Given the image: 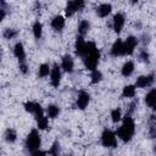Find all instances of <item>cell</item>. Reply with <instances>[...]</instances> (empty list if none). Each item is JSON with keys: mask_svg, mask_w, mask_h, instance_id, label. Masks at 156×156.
<instances>
[{"mask_svg": "<svg viewBox=\"0 0 156 156\" xmlns=\"http://www.w3.org/2000/svg\"><path fill=\"white\" fill-rule=\"evenodd\" d=\"M50 72H51V71H50L49 65H46V63L40 65V67H39V76H40V77H46Z\"/></svg>", "mask_w": 156, "mask_h": 156, "instance_id": "27", "label": "cell"}, {"mask_svg": "<svg viewBox=\"0 0 156 156\" xmlns=\"http://www.w3.org/2000/svg\"><path fill=\"white\" fill-rule=\"evenodd\" d=\"M111 55L112 56H121V55H124V45H123V41L121 39H117L112 48H111Z\"/></svg>", "mask_w": 156, "mask_h": 156, "instance_id": "10", "label": "cell"}, {"mask_svg": "<svg viewBox=\"0 0 156 156\" xmlns=\"http://www.w3.org/2000/svg\"><path fill=\"white\" fill-rule=\"evenodd\" d=\"M58 113H60V110H58V107H57L56 105H50V106H48V116H49L50 118H56V117L58 116Z\"/></svg>", "mask_w": 156, "mask_h": 156, "instance_id": "24", "label": "cell"}, {"mask_svg": "<svg viewBox=\"0 0 156 156\" xmlns=\"http://www.w3.org/2000/svg\"><path fill=\"white\" fill-rule=\"evenodd\" d=\"M84 7V0H68L66 6V15L72 16L74 12L80 11Z\"/></svg>", "mask_w": 156, "mask_h": 156, "instance_id": "5", "label": "cell"}, {"mask_svg": "<svg viewBox=\"0 0 156 156\" xmlns=\"http://www.w3.org/2000/svg\"><path fill=\"white\" fill-rule=\"evenodd\" d=\"M130 1H132V2H133V4H134V2H136V1H138V0H130Z\"/></svg>", "mask_w": 156, "mask_h": 156, "instance_id": "35", "label": "cell"}, {"mask_svg": "<svg viewBox=\"0 0 156 156\" xmlns=\"http://www.w3.org/2000/svg\"><path fill=\"white\" fill-rule=\"evenodd\" d=\"M58 146H60V145H58V143H57V141H55V143H54V145H52V147H51V150L49 151V154H51V155H57V154H58V149H60Z\"/></svg>", "mask_w": 156, "mask_h": 156, "instance_id": "32", "label": "cell"}, {"mask_svg": "<svg viewBox=\"0 0 156 156\" xmlns=\"http://www.w3.org/2000/svg\"><path fill=\"white\" fill-rule=\"evenodd\" d=\"M145 102L149 107L156 111V89H151L146 95H145Z\"/></svg>", "mask_w": 156, "mask_h": 156, "instance_id": "13", "label": "cell"}, {"mask_svg": "<svg viewBox=\"0 0 156 156\" xmlns=\"http://www.w3.org/2000/svg\"><path fill=\"white\" fill-rule=\"evenodd\" d=\"M74 49H76V54L78 56H84L85 55V51H87V43L84 41V38L83 35H79L76 40V44H74Z\"/></svg>", "mask_w": 156, "mask_h": 156, "instance_id": "8", "label": "cell"}, {"mask_svg": "<svg viewBox=\"0 0 156 156\" xmlns=\"http://www.w3.org/2000/svg\"><path fill=\"white\" fill-rule=\"evenodd\" d=\"M149 135L150 138H156V116H150L149 118Z\"/></svg>", "mask_w": 156, "mask_h": 156, "instance_id": "18", "label": "cell"}, {"mask_svg": "<svg viewBox=\"0 0 156 156\" xmlns=\"http://www.w3.org/2000/svg\"><path fill=\"white\" fill-rule=\"evenodd\" d=\"M124 24V16L122 13H116L113 16V30L116 33H119Z\"/></svg>", "mask_w": 156, "mask_h": 156, "instance_id": "12", "label": "cell"}, {"mask_svg": "<svg viewBox=\"0 0 156 156\" xmlns=\"http://www.w3.org/2000/svg\"><path fill=\"white\" fill-rule=\"evenodd\" d=\"M101 143L105 147H117V139H116V135L113 132H111L110 129H105L102 132V135H101Z\"/></svg>", "mask_w": 156, "mask_h": 156, "instance_id": "4", "label": "cell"}, {"mask_svg": "<svg viewBox=\"0 0 156 156\" xmlns=\"http://www.w3.org/2000/svg\"><path fill=\"white\" fill-rule=\"evenodd\" d=\"M134 121L133 118L127 115L124 118H123V122H122V126L117 129V135L123 140V141H129L134 134Z\"/></svg>", "mask_w": 156, "mask_h": 156, "instance_id": "2", "label": "cell"}, {"mask_svg": "<svg viewBox=\"0 0 156 156\" xmlns=\"http://www.w3.org/2000/svg\"><path fill=\"white\" fill-rule=\"evenodd\" d=\"M134 71V63L132 61H127L122 67V74L124 77H129Z\"/></svg>", "mask_w": 156, "mask_h": 156, "instance_id": "19", "label": "cell"}, {"mask_svg": "<svg viewBox=\"0 0 156 156\" xmlns=\"http://www.w3.org/2000/svg\"><path fill=\"white\" fill-rule=\"evenodd\" d=\"M111 119H112V122H115V123L121 119V110H119V108L112 110V112H111Z\"/></svg>", "mask_w": 156, "mask_h": 156, "instance_id": "29", "label": "cell"}, {"mask_svg": "<svg viewBox=\"0 0 156 156\" xmlns=\"http://www.w3.org/2000/svg\"><path fill=\"white\" fill-rule=\"evenodd\" d=\"M13 54L15 56L18 58L20 62H24V58H26V52H24V49H23V45L22 43H17L13 48Z\"/></svg>", "mask_w": 156, "mask_h": 156, "instance_id": "14", "label": "cell"}, {"mask_svg": "<svg viewBox=\"0 0 156 156\" xmlns=\"http://www.w3.org/2000/svg\"><path fill=\"white\" fill-rule=\"evenodd\" d=\"M50 82H51V85L57 88L60 85V82H61V71L58 68L57 65H54L51 72H50Z\"/></svg>", "mask_w": 156, "mask_h": 156, "instance_id": "6", "label": "cell"}, {"mask_svg": "<svg viewBox=\"0 0 156 156\" xmlns=\"http://www.w3.org/2000/svg\"><path fill=\"white\" fill-rule=\"evenodd\" d=\"M99 57H100V52H99L96 45L91 41L87 43V51H85V55H84L85 68L89 69V71H94L98 66Z\"/></svg>", "mask_w": 156, "mask_h": 156, "instance_id": "1", "label": "cell"}, {"mask_svg": "<svg viewBox=\"0 0 156 156\" xmlns=\"http://www.w3.org/2000/svg\"><path fill=\"white\" fill-rule=\"evenodd\" d=\"M41 33H43V24L40 22H35L33 24V34L37 39H39L41 37Z\"/></svg>", "mask_w": 156, "mask_h": 156, "instance_id": "23", "label": "cell"}, {"mask_svg": "<svg viewBox=\"0 0 156 156\" xmlns=\"http://www.w3.org/2000/svg\"><path fill=\"white\" fill-rule=\"evenodd\" d=\"M20 69H21L22 73H27V71H28L27 63L26 62H20Z\"/></svg>", "mask_w": 156, "mask_h": 156, "instance_id": "34", "label": "cell"}, {"mask_svg": "<svg viewBox=\"0 0 156 156\" xmlns=\"http://www.w3.org/2000/svg\"><path fill=\"white\" fill-rule=\"evenodd\" d=\"M2 35H4L5 39H13L17 35V30L16 29H12V28H7V29L4 30Z\"/></svg>", "mask_w": 156, "mask_h": 156, "instance_id": "25", "label": "cell"}, {"mask_svg": "<svg viewBox=\"0 0 156 156\" xmlns=\"http://www.w3.org/2000/svg\"><path fill=\"white\" fill-rule=\"evenodd\" d=\"M34 116H35L37 119H39V118H41V117L44 116L43 108H41V106H40L39 104H37V107H35V111H34Z\"/></svg>", "mask_w": 156, "mask_h": 156, "instance_id": "31", "label": "cell"}, {"mask_svg": "<svg viewBox=\"0 0 156 156\" xmlns=\"http://www.w3.org/2000/svg\"><path fill=\"white\" fill-rule=\"evenodd\" d=\"M35 107H37V102H32V101H27L24 104V110L27 112H30V113H34L35 111Z\"/></svg>", "mask_w": 156, "mask_h": 156, "instance_id": "28", "label": "cell"}, {"mask_svg": "<svg viewBox=\"0 0 156 156\" xmlns=\"http://www.w3.org/2000/svg\"><path fill=\"white\" fill-rule=\"evenodd\" d=\"M122 95L124 98H133L135 95V87L134 85H126L123 88V91H122Z\"/></svg>", "mask_w": 156, "mask_h": 156, "instance_id": "20", "label": "cell"}, {"mask_svg": "<svg viewBox=\"0 0 156 156\" xmlns=\"http://www.w3.org/2000/svg\"><path fill=\"white\" fill-rule=\"evenodd\" d=\"M40 144H41V140H40L39 133L37 132V129H32L30 133L27 136V140H26L27 149L29 150V152L35 151V150H38L40 147Z\"/></svg>", "mask_w": 156, "mask_h": 156, "instance_id": "3", "label": "cell"}, {"mask_svg": "<svg viewBox=\"0 0 156 156\" xmlns=\"http://www.w3.org/2000/svg\"><path fill=\"white\" fill-rule=\"evenodd\" d=\"M61 67H62L66 72H68V73H71V72L73 71V60H72V57H71L69 55H66V56L62 57Z\"/></svg>", "mask_w": 156, "mask_h": 156, "instance_id": "15", "label": "cell"}, {"mask_svg": "<svg viewBox=\"0 0 156 156\" xmlns=\"http://www.w3.org/2000/svg\"><path fill=\"white\" fill-rule=\"evenodd\" d=\"M136 44H138L136 38L128 37L127 40L123 43V45H124V55H132L134 49H135V46H136Z\"/></svg>", "mask_w": 156, "mask_h": 156, "instance_id": "7", "label": "cell"}, {"mask_svg": "<svg viewBox=\"0 0 156 156\" xmlns=\"http://www.w3.org/2000/svg\"><path fill=\"white\" fill-rule=\"evenodd\" d=\"M111 10H112V6H111L110 4H101V5L98 7L96 12H98V15H99L100 17H106L107 15H110Z\"/></svg>", "mask_w": 156, "mask_h": 156, "instance_id": "17", "label": "cell"}, {"mask_svg": "<svg viewBox=\"0 0 156 156\" xmlns=\"http://www.w3.org/2000/svg\"><path fill=\"white\" fill-rule=\"evenodd\" d=\"M51 27L55 29V30H61L63 27H65V18L62 16H56L52 18L51 21Z\"/></svg>", "mask_w": 156, "mask_h": 156, "instance_id": "16", "label": "cell"}, {"mask_svg": "<svg viewBox=\"0 0 156 156\" xmlns=\"http://www.w3.org/2000/svg\"><path fill=\"white\" fill-rule=\"evenodd\" d=\"M89 101H90L89 94L85 93V91H80V93L78 94V98H77V107L80 108V110H84V108L88 106Z\"/></svg>", "mask_w": 156, "mask_h": 156, "instance_id": "9", "label": "cell"}, {"mask_svg": "<svg viewBox=\"0 0 156 156\" xmlns=\"http://www.w3.org/2000/svg\"><path fill=\"white\" fill-rule=\"evenodd\" d=\"M140 58L143 60V61H145V62H147L149 61V54L145 51V50H143L141 52H140Z\"/></svg>", "mask_w": 156, "mask_h": 156, "instance_id": "33", "label": "cell"}, {"mask_svg": "<svg viewBox=\"0 0 156 156\" xmlns=\"http://www.w3.org/2000/svg\"><path fill=\"white\" fill-rule=\"evenodd\" d=\"M89 28H90L89 22H88V21H82V22L79 23V26H78V32H79V35H83V37H84V35L88 33Z\"/></svg>", "mask_w": 156, "mask_h": 156, "instance_id": "21", "label": "cell"}, {"mask_svg": "<svg viewBox=\"0 0 156 156\" xmlns=\"http://www.w3.org/2000/svg\"><path fill=\"white\" fill-rule=\"evenodd\" d=\"M152 82H154V76H140L135 82V87L146 88V87L151 85Z\"/></svg>", "mask_w": 156, "mask_h": 156, "instance_id": "11", "label": "cell"}, {"mask_svg": "<svg viewBox=\"0 0 156 156\" xmlns=\"http://www.w3.org/2000/svg\"><path fill=\"white\" fill-rule=\"evenodd\" d=\"M16 139H17V134H16V132L13 129H7L5 132V140L7 143H15Z\"/></svg>", "mask_w": 156, "mask_h": 156, "instance_id": "22", "label": "cell"}, {"mask_svg": "<svg viewBox=\"0 0 156 156\" xmlns=\"http://www.w3.org/2000/svg\"><path fill=\"white\" fill-rule=\"evenodd\" d=\"M101 78H102V74H101L100 71H98V69L91 71V83H93V84L99 83V82L101 80Z\"/></svg>", "mask_w": 156, "mask_h": 156, "instance_id": "26", "label": "cell"}, {"mask_svg": "<svg viewBox=\"0 0 156 156\" xmlns=\"http://www.w3.org/2000/svg\"><path fill=\"white\" fill-rule=\"evenodd\" d=\"M37 122H38V128L39 129H46L48 128V118L46 117H41V118H39V119H37Z\"/></svg>", "mask_w": 156, "mask_h": 156, "instance_id": "30", "label": "cell"}]
</instances>
